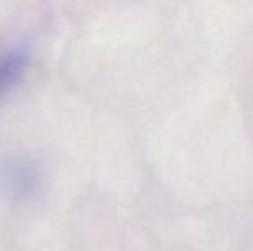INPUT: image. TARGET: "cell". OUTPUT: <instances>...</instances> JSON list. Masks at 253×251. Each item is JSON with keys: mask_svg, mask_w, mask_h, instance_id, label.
<instances>
[{"mask_svg": "<svg viewBox=\"0 0 253 251\" xmlns=\"http://www.w3.org/2000/svg\"><path fill=\"white\" fill-rule=\"evenodd\" d=\"M30 66V52L24 47H12L0 52V102H3L23 81Z\"/></svg>", "mask_w": 253, "mask_h": 251, "instance_id": "obj_1", "label": "cell"}, {"mask_svg": "<svg viewBox=\"0 0 253 251\" xmlns=\"http://www.w3.org/2000/svg\"><path fill=\"white\" fill-rule=\"evenodd\" d=\"M7 181L10 182L12 189L21 191V193H30L37 184V174L31 171L28 164H16L10 167L9 174H7Z\"/></svg>", "mask_w": 253, "mask_h": 251, "instance_id": "obj_2", "label": "cell"}]
</instances>
